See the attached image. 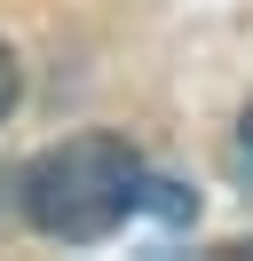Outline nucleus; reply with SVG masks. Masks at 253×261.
<instances>
[{"label":"nucleus","instance_id":"1","mask_svg":"<svg viewBox=\"0 0 253 261\" xmlns=\"http://www.w3.org/2000/svg\"><path fill=\"white\" fill-rule=\"evenodd\" d=\"M16 190H24V222L40 229V238L103 245L111 229L142 206V159L119 135H79V143L40 150Z\"/></svg>","mask_w":253,"mask_h":261},{"label":"nucleus","instance_id":"2","mask_svg":"<svg viewBox=\"0 0 253 261\" xmlns=\"http://www.w3.org/2000/svg\"><path fill=\"white\" fill-rule=\"evenodd\" d=\"M16 111V56H8V40H0V119Z\"/></svg>","mask_w":253,"mask_h":261},{"label":"nucleus","instance_id":"3","mask_svg":"<svg viewBox=\"0 0 253 261\" xmlns=\"http://www.w3.org/2000/svg\"><path fill=\"white\" fill-rule=\"evenodd\" d=\"M237 135H245V150H253V103H245V127H237Z\"/></svg>","mask_w":253,"mask_h":261}]
</instances>
